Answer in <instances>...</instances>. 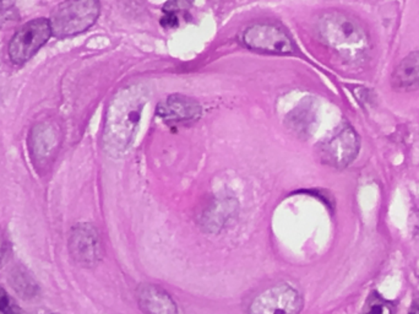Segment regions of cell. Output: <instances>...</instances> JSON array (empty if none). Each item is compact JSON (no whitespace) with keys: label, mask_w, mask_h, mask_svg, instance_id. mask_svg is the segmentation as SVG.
Instances as JSON below:
<instances>
[{"label":"cell","mask_w":419,"mask_h":314,"mask_svg":"<svg viewBox=\"0 0 419 314\" xmlns=\"http://www.w3.org/2000/svg\"><path fill=\"white\" fill-rule=\"evenodd\" d=\"M11 287L22 298H32L38 293L37 282L24 266H17L9 277Z\"/></svg>","instance_id":"cell-12"},{"label":"cell","mask_w":419,"mask_h":314,"mask_svg":"<svg viewBox=\"0 0 419 314\" xmlns=\"http://www.w3.org/2000/svg\"><path fill=\"white\" fill-rule=\"evenodd\" d=\"M409 314H419V297L414 298L413 302L409 307Z\"/></svg>","instance_id":"cell-16"},{"label":"cell","mask_w":419,"mask_h":314,"mask_svg":"<svg viewBox=\"0 0 419 314\" xmlns=\"http://www.w3.org/2000/svg\"><path fill=\"white\" fill-rule=\"evenodd\" d=\"M303 298L298 290L287 284L266 288L254 298L249 314H301Z\"/></svg>","instance_id":"cell-6"},{"label":"cell","mask_w":419,"mask_h":314,"mask_svg":"<svg viewBox=\"0 0 419 314\" xmlns=\"http://www.w3.org/2000/svg\"><path fill=\"white\" fill-rule=\"evenodd\" d=\"M360 147V138L355 130L349 125H344L335 136L324 141L319 155L325 165L342 169L355 161Z\"/></svg>","instance_id":"cell-7"},{"label":"cell","mask_w":419,"mask_h":314,"mask_svg":"<svg viewBox=\"0 0 419 314\" xmlns=\"http://www.w3.org/2000/svg\"><path fill=\"white\" fill-rule=\"evenodd\" d=\"M0 312L1 314H25L3 287H0Z\"/></svg>","instance_id":"cell-14"},{"label":"cell","mask_w":419,"mask_h":314,"mask_svg":"<svg viewBox=\"0 0 419 314\" xmlns=\"http://www.w3.org/2000/svg\"><path fill=\"white\" fill-rule=\"evenodd\" d=\"M360 314H396V306L382 297L376 291H371Z\"/></svg>","instance_id":"cell-13"},{"label":"cell","mask_w":419,"mask_h":314,"mask_svg":"<svg viewBox=\"0 0 419 314\" xmlns=\"http://www.w3.org/2000/svg\"><path fill=\"white\" fill-rule=\"evenodd\" d=\"M136 299L144 314H179L171 295L153 284H142L136 290Z\"/></svg>","instance_id":"cell-10"},{"label":"cell","mask_w":419,"mask_h":314,"mask_svg":"<svg viewBox=\"0 0 419 314\" xmlns=\"http://www.w3.org/2000/svg\"><path fill=\"white\" fill-rule=\"evenodd\" d=\"M100 14V0H65L52 11L49 19L52 36L63 39L86 33Z\"/></svg>","instance_id":"cell-3"},{"label":"cell","mask_w":419,"mask_h":314,"mask_svg":"<svg viewBox=\"0 0 419 314\" xmlns=\"http://www.w3.org/2000/svg\"><path fill=\"white\" fill-rule=\"evenodd\" d=\"M52 36L49 20L33 19L17 30L9 44V57L14 64H24L47 44Z\"/></svg>","instance_id":"cell-5"},{"label":"cell","mask_w":419,"mask_h":314,"mask_svg":"<svg viewBox=\"0 0 419 314\" xmlns=\"http://www.w3.org/2000/svg\"><path fill=\"white\" fill-rule=\"evenodd\" d=\"M391 85L398 91L419 90V52H412L396 66Z\"/></svg>","instance_id":"cell-11"},{"label":"cell","mask_w":419,"mask_h":314,"mask_svg":"<svg viewBox=\"0 0 419 314\" xmlns=\"http://www.w3.org/2000/svg\"><path fill=\"white\" fill-rule=\"evenodd\" d=\"M242 44L254 52L268 55H292L297 52L296 44L285 28L270 22H258L245 28Z\"/></svg>","instance_id":"cell-4"},{"label":"cell","mask_w":419,"mask_h":314,"mask_svg":"<svg viewBox=\"0 0 419 314\" xmlns=\"http://www.w3.org/2000/svg\"><path fill=\"white\" fill-rule=\"evenodd\" d=\"M317 33L328 48L349 63H360L371 50L366 28L355 17L342 11L324 12L317 20Z\"/></svg>","instance_id":"cell-2"},{"label":"cell","mask_w":419,"mask_h":314,"mask_svg":"<svg viewBox=\"0 0 419 314\" xmlns=\"http://www.w3.org/2000/svg\"><path fill=\"white\" fill-rule=\"evenodd\" d=\"M147 101L149 91L141 84L124 87L114 96L103 131L104 147L112 156H122L129 150Z\"/></svg>","instance_id":"cell-1"},{"label":"cell","mask_w":419,"mask_h":314,"mask_svg":"<svg viewBox=\"0 0 419 314\" xmlns=\"http://www.w3.org/2000/svg\"><path fill=\"white\" fill-rule=\"evenodd\" d=\"M17 0H0V11L9 10L15 6Z\"/></svg>","instance_id":"cell-15"},{"label":"cell","mask_w":419,"mask_h":314,"mask_svg":"<svg viewBox=\"0 0 419 314\" xmlns=\"http://www.w3.org/2000/svg\"><path fill=\"white\" fill-rule=\"evenodd\" d=\"M68 247L71 258L84 268L96 266L102 259L101 239L91 223L75 225L70 232Z\"/></svg>","instance_id":"cell-8"},{"label":"cell","mask_w":419,"mask_h":314,"mask_svg":"<svg viewBox=\"0 0 419 314\" xmlns=\"http://www.w3.org/2000/svg\"><path fill=\"white\" fill-rule=\"evenodd\" d=\"M156 113L168 124H189L199 120L203 107L196 100L176 93L158 103Z\"/></svg>","instance_id":"cell-9"}]
</instances>
